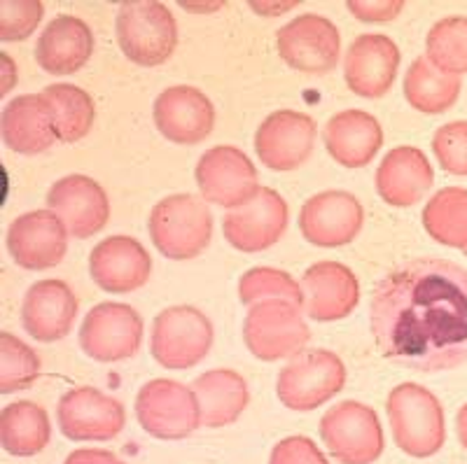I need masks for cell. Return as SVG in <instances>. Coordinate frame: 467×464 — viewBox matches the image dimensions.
Here are the masks:
<instances>
[{"label":"cell","mask_w":467,"mask_h":464,"mask_svg":"<svg viewBox=\"0 0 467 464\" xmlns=\"http://www.w3.org/2000/svg\"><path fill=\"white\" fill-rule=\"evenodd\" d=\"M94 52V36L82 19L61 15L47 24L37 37L36 61L49 75H73L89 61Z\"/></svg>","instance_id":"obj_25"},{"label":"cell","mask_w":467,"mask_h":464,"mask_svg":"<svg viewBox=\"0 0 467 464\" xmlns=\"http://www.w3.org/2000/svg\"><path fill=\"white\" fill-rule=\"evenodd\" d=\"M423 227L446 248L467 250V190L446 187L423 208Z\"/></svg>","instance_id":"obj_31"},{"label":"cell","mask_w":467,"mask_h":464,"mask_svg":"<svg viewBox=\"0 0 467 464\" xmlns=\"http://www.w3.org/2000/svg\"><path fill=\"white\" fill-rule=\"evenodd\" d=\"M136 418L150 437L178 441L197 432L202 425V408L192 387L178 380L157 378L139 390Z\"/></svg>","instance_id":"obj_9"},{"label":"cell","mask_w":467,"mask_h":464,"mask_svg":"<svg viewBox=\"0 0 467 464\" xmlns=\"http://www.w3.org/2000/svg\"><path fill=\"white\" fill-rule=\"evenodd\" d=\"M398 68V45L381 33H367L346 52L344 79L353 94L362 98H381L393 87Z\"/></svg>","instance_id":"obj_20"},{"label":"cell","mask_w":467,"mask_h":464,"mask_svg":"<svg viewBox=\"0 0 467 464\" xmlns=\"http://www.w3.org/2000/svg\"><path fill=\"white\" fill-rule=\"evenodd\" d=\"M244 341L262 362L297 357L311 341L302 308L283 299H266L250 306L244 322Z\"/></svg>","instance_id":"obj_5"},{"label":"cell","mask_w":467,"mask_h":464,"mask_svg":"<svg viewBox=\"0 0 467 464\" xmlns=\"http://www.w3.org/2000/svg\"><path fill=\"white\" fill-rule=\"evenodd\" d=\"M143 317L127 304L106 301L91 308L80 327V345L96 362H119L140 350Z\"/></svg>","instance_id":"obj_10"},{"label":"cell","mask_w":467,"mask_h":464,"mask_svg":"<svg viewBox=\"0 0 467 464\" xmlns=\"http://www.w3.org/2000/svg\"><path fill=\"white\" fill-rule=\"evenodd\" d=\"M362 222H365V211L360 201L339 190L311 196L299 212V229L304 238L318 248H339L356 241Z\"/></svg>","instance_id":"obj_16"},{"label":"cell","mask_w":467,"mask_h":464,"mask_svg":"<svg viewBox=\"0 0 467 464\" xmlns=\"http://www.w3.org/2000/svg\"><path fill=\"white\" fill-rule=\"evenodd\" d=\"M78 299L64 280H40L28 287L22 304V325L36 341L52 343L73 329Z\"/></svg>","instance_id":"obj_23"},{"label":"cell","mask_w":467,"mask_h":464,"mask_svg":"<svg viewBox=\"0 0 467 464\" xmlns=\"http://www.w3.org/2000/svg\"><path fill=\"white\" fill-rule=\"evenodd\" d=\"M117 45L133 64H166L178 47V24L164 3L131 0L117 12Z\"/></svg>","instance_id":"obj_4"},{"label":"cell","mask_w":467,"mask_h":464,"mask_svg":"<svg viewBox=\"0 0 467 464\" xmlns=\"http://www.w3.org/2000/svg\"><path fill=\"white\" fill-rule=\"evenodd\" d=\"M388 422L393 438L411 458H432L446 441L444 408L431 390L419 383H402L388 395Z\"/></svg>","instance_id":"obj_2"},{"label":"cell","mask_w":467,"mask_h":464,"mask_svg":"<svg viewBox=\"0 0 467 464\" xmlns=\"http://www.w3.org/2000/svg\"><path fill=\"white\" fill-rule=\"evenodd\" d=\"M304 313L311 320L335 322L350 315L360 301L356 273L339 262H318L302 275Z\"/></svg>","instance_id":"obj_22"},{"label":"cell","mask_w":467,"mask_h":464,"mask_svg":"<svg viewBox=\"0 0 467 464\" xmlns=\"http://www.w3.org/2000/svg\"><path fill=\"white\" fill-rule=\"evenodd\" d=\"M369 322L379 353L420 374L467 362V269L414 259L374 287Z\"/></svg>","instance_id":"obj_1"},{"label":"cell","mask_w":467,"mask_h":464,"mask_svg":"<svg viewBox=\"0 0 467 464\" xmlns=\"http://www.w3.org/2000/svg\"><path fill=\"white\" fill-rule=\"evenodd\" d=\"M154 124L171 143L197 145L215 127V108L203 91L178 85L161 91L154 100Z\"/></svg>","instance_id":"obj_18"},{"label":"cell","mask_w":467,"mask_h":464,"mask_svg":"<svg viewBox=\"0 0 467 464\" xmlns=\"http://www.w3.org/2000/svg\"><path fill=\"white\" fill-rule=\"evenodd\" d=\"M318 429L329 455L341 464H374L386 449L377 411L360 401H341L329 408Z\"/></svg>","instance_id":"obj_6"},{"label":"cell","mask_w":467,"mask_h":464,"mask_svg":"<svg viewBox=\"0 0 467 464\" xmlns=\"http://www.w3.org/2000/svg\"><path fill=\"white\" fill-rule=\"evenodd\" d=\"M148 229L154 248L166 259L187 262L202 254L211 243V208L194 194L166 196L150 212Z\"/></svg>","instance_id":"obj_3"},{"label":"cell","mask_w":467,"mask_h":464,"mask_svg":"<svg viewBox=\"0 0 467 464\" xmlns=\"http://www.w3.org/2000/svg\"><path fill=\"white\" fill-rule=\"evenodd\" d=\"M52 110L40 94L16 96L3 108V143L16 154L47 152L57 143Z\"/></svg>","instance_id":"obj_26"},{"label":"cell","mask_w":467,"mask_h":464,"mask_svg":"<svg viewBox=\"0 0 467 464\" xmlns=\"http://www.w3.org/2000/svg\"><path fill=\"white\" fill-rule=\"evenodd\" d=\"M213 325L199 308L171 306L154 317L150 350L164 369L197 366L213 348Z\"/></svg>","instance_id":"obj_8"},{"label":"cell","mask_w":467,"mask_h":464,"mask_svg":"<svg viewBox=\"0 0 467 464\" xmlns=\"http://www.w3.org/2000/svg\"><path fill=\"white\" fill-rule=\"evenodd\" d=\"M432 166L419 148L402 145L383 157L377 170V191L388 206L409 208L432 187Z\"/></svg>","instance_id":"obj_24"},{"label":"cell","mask_w":467,"mask_h":464,"mask_svg":"<svg viewBox=\"0 0 467 464\" xmlns=\"http://www.w3.org/2000/svg\"><path fill=\"white\" fill-rule=\"evenodd\" d=\"M192 390L202 408V425L211 429L227 428L234 420H239L250 404L248 383L232 369L206 371L192 383Z\"/></svg>","instance_id":"obj_28"},{"label":"cell","mask_w":467,"mask_h":464,"mask_svg":"<svg viewBox=\"0 0 467 464\" xmlns=\"http://www.w3.org/2000/svg\"><path fill=\"white\" fill-rule=\"evenodd\" d=\"M43 19L40 0H3L0 3V40L19 43L31 36Z\"/></svg>","instance_id":"obj_36"},{"label":"cell","mask_w":467,"mask_h":464,"mask_svg":"<svg viewBox=\"0 0 467 464\" xmlns=\"http://www.w3.org/2000/svg\"><path fill=\"white\" fill-rule=\"evenodd\" d=\"M57 420L70 441H110L127 425V411L96 387H75L58 399Z\"/></svg>","instance_id":"obj_13"},{"label":"cell","mask_w":467,"mask_h":464,"mask_svg":"<svg viewBox=\"0 0 467 464\" xmlns=\"http://www.w3.org/2000/svg\"><path fill=\"white\" fill-rule=\"evenodd\" d=\"M52 110L54 131L61 143H78L94 124V100L75 85H52L43 91Z\"/></svg>","instance_id":"obj_32"},{"label":"cell","mask_w":467,"mask_h":464,"mask_svg":"<svg viewBox=\"0 0 467 464\" xmlns=\"http://www.w3.org/2000/svg\"><path fill=\"white\" fill-rule=\"evenodd\" d=\"M152 271V259L140 241L131 236H110L89 254V275L110 294H129L143 287Z\"/></svg>","instance_id":"obj_21"},{"label":"cell","mask_w":467,"mask_h":464,"mask_svg":"<svg viewBox=\"0 0 467 464\" xmlns=\"http://www.w3.org/2000/svg\"><path fill=\"white\" fill-rule=\"evenodd\" d=\"M197 185L203 201L223 208H241L260 191L257 170L248 154L232 145H218L202 154L197 170Z\"/></svg>","instance_id":"obj_12"},{"label":"cell","mask_w":467,"mask_h":464,"mask_svg":"<svg viewBox=\"0 0 467 464\" xmlns=\"http://www.w3.org/2000/svg\"><path fill=\"white\" fill-rule=\"evenodd\" d=\"M383 145V129L365 110H346L335 115L325 129V148L337 164L362 169L377 157Z\"/></svg>","instance_id":"obj_27"},{"label":"cell","mask_w":467,"mask_h":464,"mask_svg":"<svg viewBox=\"0 0 467 464\" xmlns=\"http://www.w3.org/2000/svg\"><path fill=\"white\" fill-rule=\"evenodd\" d=\"M239 296L245 306H255L266 299H283L304 311L302 285H297L285 271L266 269V266H257V269H250L241 275Z\"/></svg>","instance_id":"obj_35"},{"label":"cell","mask_w":467,"mask_h":464,"mask_svg":"<svg viewBox=\"0 0 467 464\" xmlns=\"http://www.w3.org/2000/svg\"><path fill=\"white\" fill-rule=\"evenodd\" d=\"M47 211L64 222L70 236L91 238L108 224L110 203L96 180L87 175H66L49 190Z\"/></svg>","instance_id":"obj_19"},{"label":"cell","mask_w":467,"mask_h":464,"mask_svg":"<svg viewBox=\"0 0 467 464\" xmlns=\"http://www.w3.org/2000/svg\"><path fill=\"white\" fill-rule=\"evenodd\" d=\"M314 117L295 110H278L260 124L255 133V152L271 170H295L304 166L316 148Z\"/></svg>","instance_id":"obj_15"},{"label":"cell","mask_w":467,"mask_h":464,"mask_svg":"<svg viewBox=\"0 0 467 464\" xmlns=\"http://www.w3.org/2000/svg\"><path fill=\"white\" fill-rule=\"evenodd\" d=\"M5 243L16 264L28 271H45L66 259L68 229L52 211H33L12 222Z\"/></svg>","instance_id":"obj_17"},{"label":"cell","mask_w":467,"mask_h":464,"mask_svg":"<svg viewBox=\"0 0 467 464\" xmlns=\"http://www.w3.org/2000/svg\"><path fill=\"white\" fill-rule=\"evenodd\" d=\"M64 464H124L122 459L117 458L110 450H99V449H82L73 450L66 458Z\"/></svg>","instance_id":"obj_40"},{"label":"cell","mask_w":467,"mask_h":464,"mask_svg":"<svg viewBox=\"0 0 467 464\" xmlns=\"http://www.w3.org/2000/svg\"><path fill=\"white\" fill-rule=\"evenodd\" d=\"M456 429H458V441H461L462 449L467 450V404H462V408L458 411Z\"/></svg>","instance_id":"obj_41"},{"label":"cell","mask_w":467,"mask_h":464,"mask_svg":"<svg viewBox=\"0 0 467 464\" xmlns=\"http://www.w3.org/2000/svg\"><path fill=\"white\" fill-rule=\"evenodd\" d=\"M404 96L414 110L441 115L456 106L461 96V77L435 68L428 57H419L404 75Z\"/></svg>","instance_id":"obj_30"},{"label":"cell","mask_w":467,"mask_h":464,"mask_svg":"<svg viewBox=\"0 0 467 464\" xmlns=\"http://www.w3.org/2000/svg\"><path fill=\"white\" fill-rule=\"evenodd\" d=\"M346 386V366L329 350H304L283 366L276 380L278 399L290 411H314L339 395Z\"/></svg>","instance_id":"obj_7"},{"label":"cell","mask_w":467,"mask_h":464,"mask_svg":"<svg viewBox=\"0 0 467 464\" xmlns=\"http://www.w3.org/2000/svg\"><path fill=\"white\" fill-rule=\"evenodd\" d=\"M432 152L446 173L467 175V122H449L437 129Z\"/></svg>","instance_id":"obj_37"},{"label":"cell","mask_w":467,"mask_h":464,"mask_svg":"<svg viewBox=\"0 0 467 464\" xmlns=\"http://www.w3.org/2000/svg\"><path fill=\"white\" fill-rule=\"evenodd\" d=\"M269 464H329L308 437H287L271 450Z\"/></svg>","instance_id":"obj_38"},{"label":"cell","mask_w":467,"mask_h":464,"mask_svg":"<svg viewBox=\"0 0 467 464\" xmlns=\"http://www.w3.org/2000/svg\"><path fill=\"white\" fill-rule=\"evenodd\" d=\"M276 47L292 70L325 75L332 73L339 61L341 37L327 16L302 15L278 31Z\"/></svg>","instance_id":"obj_11"},{"label":"cell","mask_w":467,"mask_h":464,"mask_svg":"<svg viewBox=\"0 0 467 464\" xmlns=\"http://www.w3.org/2000/svg\"><path fill=\"white\" fill-rule=\"evenodd\" d=\"M40 376V357L15 334L0 332V392L12 395L36 383Z\"/></svg>","instance_id":"obj_34"},{"label":"cell","mask_w":467,"mask_h":464,"mask_svg":"<svg viewBox=\"0 0 467 464\" xmlns=\"http://www.w3.org/2000/svg\"><path fill=\"white\" fill-rule=\"evenodd\" d=\"M52 437L47 411L33 401H15L0 413V443L16 458H31L47 449Z\"/></svg>","instance_id":"obj_29"},{"label":"cell","mask_w":467,"mask_h":464,"mask_svg":"<svg viewBox=\"0 0 467 464\" xmlns=\"http://www.w3.org/2000/svg\"><path fill=\"white\" fill-rule=\"evenodd\" d=\"M465 254H467V250H465Z\"/></svg>","instance_id":"obj_42"},{"label":"cell","mask_w":467,"mask_h":464,"mask_svg":"<svg viewBox=\"0 0 467 464\" xmlns=\"http://www.w3.org/2000/svg\"><path fill=\"white\" fill-rule=\"evenodd\" d=\"M425 57L449 75L467 73V16H446L425 37Z\"/></svg>","instance_id":"obj_33"},{"label":"cell","mask_w":467,"mask_h":464,"mask_svg":"<svg viewBox=\"0 0 467 464\" xmlns=\"http://www.w3.org/2000/svg\"><path fill=\"white\" fill-rule=\"evenodd\" d=\"M348 10L360 22H393L404 10V0H365V3L350 0Z\"/></svg>","instance_id":"obj_39"},{"label":"cell","mask_w":467,"mask_h":464,"mask_svg":"<svg viewBox=\"0 0 467 464\" xmlns=\"http://www.w3.org/2000/svg\"><path fill=\"white\" fill-rule=\"evenodd\" d=\"M290 211L278 191L260 187L248 203L234 208L223 217V232L229 245L241 253H262L281 241Z\"/></svg>","instance_id":"obj_14"}]
</instances>
